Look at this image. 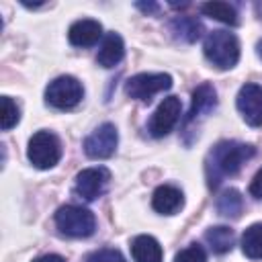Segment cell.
<instances>
[{"label": "cell", "instance_id": "obj_9", "mask_svg": "<svg viewBox=\"0 0 262 262\" xmlns=\"http://www.w3.org/2000/svg\"><path fill=\"white\" fill-rule=\"evenodd\" d=\"M111 180V172L104 166H96V168H86L76 176V184H74V192L84 199V201H94L98 199Z\"/></svg>", "mask_w": 262, "mask_h": 262}, {"label": "cell", "instance_id": "obj_22", "mask_svg": "<svg viewBox=\"0 0 262 262\" xmlns=\"http://www.w3.org/2000/svg\"><path fill=\"white\" fill-rule=\"evenodd\" d=\"M84 262H127L125 256L115 248H102L84 258Z\"/></svg>", "mask_w": 262, "mask_h": 262}, {"label": "cell", "instance_id": "obj_14", "mask_svg": "<svg viewBox=\"0 0 262 262\" xmlns=\"http://www.w3.org/2000/svg\"><path fill=\"white\" fill-rule=\"evenodd\" d=\"M125 55V45H123V39L117 35V33H106L102 43H100V49H98V55H96V61L102 66V68H113L117 66Z\"/></svg>", "mask_w": 262, "mask_h": 262}, {"label": "cell", "instance_id": "obj_21", "mask_svg": "<svg viewBox=\"0 0 262 262\" xmlns=\"http://www.w3.org/2000/svg\"><path fill=\"white\" fill-rule=\"evenodd\" d=\"M20 115H18V106L10 96H2V113H0V125L4 131L12 129L18 123Z\"/></svg>", "mask_w": 262, "mask_h": 262}, {"label": "cell", "instance_id": "obj_6", "mask_svg": "<svg viewBox=\"0 0 262 262\" xmlns=\"http://www.w3.org/2000/svg\"><path fill=\"white\" fill-rule=\"evenodd\" d=\"M172 88V78L168 74H137L127 80L125 92L131 98L149 102L158 92L170 90Z\"/></svg>", "mask_w": 262, "mask_h": 262}, {"label": "cell", "instance_id": "obj_24", "mask_svg": "<svg viewBox=\"0 0 262 262\" xmlns=\"http://www.w3.org/2000/svg\"><path fill=\"white\" fill-rule=\"evenodd\" d=\"M250 192H252V196L262 199V168L256 172V176H254V180L250 184Z\"/></svg>", "mask_w": 262, "mask_h": 262}, {"label": "cell", "instance_id": "obj_19", "mask_svg": "<svg viewBox=\"0 0 262 262\" xmlns=\"http://www.w3.org/2000/svg\"><path fill=\"white\" fill-rule=\"evenodd\" d=\"M242 207H244V201H242L239 190L235 188H227L217 196V211L223 217H233V219L239 217Z\"/></svg>", "mask_w": 262, "mask_h": 262}, {"label": "cell", "instance_id": "obj_17", "mask_svg": "<svg viewBox=\"0 0 262 262\" xmlns=\"http://www.w3.org/2000/svg\"><path fill=\"white\" fill-rule=\"evenodd\" d=\"M205 239L209 244V248L215 252V254H225L233 248V231L225 225H215V227H209L207 233H205Z\"/></svg>", "mask_w": 262, "mask_h": 262}, {"label": "cell", "instance_id": "obj_18", "mask_svg": "<svg viewBox=\"0 0 262 262\" xmlns=\"http://www.w3.org/2000/svg\"><path fill=\"white\" fill-rule=\"evenodd\" d=\"M242 250L252 260H262V223L250 225L242 235Z\"/></svg>", "mask_w": 262, "mask_h": 262}, {"label": "cell", "instance_id": "obj_16", "mask_svg": "<svg viewBox=\"0 0 262 262\" xmlns=\"http://www.w3.org/2000/svg\"><path fill=\"white\" fill-rule=\"evenodd\" d=\"M201 31H203V25L192 16H176L170 20V33L180 41L192 43L201 37Z\"/></svg>", "mask_w": 262, "mask_h": 262}, {"label": "cell", "instance_id": "obj_27", "mask_svg": "<svg viewBox=\"0 0 262 262\" xmlns=\"http://www.w3.org/2000/svg\"><path fill=\"white\" fill-rule=\"evenodd\" d=\"M254 8H256V12H258V16L262 18V2H256V4H254Z\"/></svg>", "mask_w": 262, "mask_h": 262}, {"label": "cell", "instance_id": "obj_2", "mask_svg": "<svg viewBox=\"0 0 262 262\" xmlns=\"http://www.w3.org/2000/svg\"><path fill=\"white\" fill-rule=\"evenodd\" d=\"M205 57L219 70H229L239 59V41L229 31H213L203 45Z\"/></svg>", "mask_w": 262, "mask_h": 262}, {"label": "cell", "instance_id": "obj_13", "mask_svg": "<svg viewBox=\"0 0 262 262\" xmlns=\"http://www.w3.org/2000/svg\"><path fill=\"white\" fill-rule=\"evenodd\" d=\"M184 205V196L182 192L176 188V186H170V184H162L154 190V196H151V207L162 213V215H174L176 211H180Z\"/></svg>", "mask_w": 262, "mask_h": 262}, {"label": "cell", "instance_id": "obj_8", "mask_svg": "<svg viewBox=\"0 0 262 262\" xmlns=\"http://www.w3.org/2000/svg\"><path fill=\"white\" fill-rule=\"evenodd\" d=\"M180 111H182V102H180L178 96H168V98H164V100L158 104V108L154 111V115H151V119H149V123H147V131H149L154 137H164V135H168V133L174 129V125L178 123Z\"/></svg>", "mask_w": 262, "mask_h": 262}, {"label": "cell", "instance_id": "obj_12", "mask_svg": "<svg viewBox=\"0 0 262 262\" xmlns=\"http://www.w3.org/2000/svg\"><path fill=\"white\" fill-rule=\"evenodd\" d=\"M100 37H102V25L98 20H92V18L76 20L68 31V39L76 47H90Z\"/></svg>", "mask_w": 262, "mask_h": 262}, {"label": "cell", "instance_id": "obj_15", "mask_svg": "<svg viewBox=\"0 0 262 262\" xmlns=\"http://www.w3.org/2000/svg\"><path fill=\"white\" fill-rule=\"evenodd\" d=\"M131 256L135 262H162V246L151 235H137L131 242Z\"/></svg>", "mask_w": 262, "mask_h": 262}, {"label": "cell", "instance_id": "obj_11", "mask_svg": "<svg viewBox=\"0 0 262 262\" xmlns=\"http://www.w3.org/2000/svg\"><path fill=\"white\" fill-rule=\"evenodd\" d=\"M215 106H217V92H215V88L211 84H201L192 92V104H190V111H188V115L184 119V131L188 129L190 123L203 119Z\"/></svg>", "mask_w": 262, "mask_h": 262}, {"label": "cell", "instance_id": "obj_28", "mask_svg": "<svg viewBox=\"0 0 262 262\" xmlns=\"http://www.w3.org/2000/svg\"><path fill=\"white\" fill-rule=\"evenodd\" d=\"M258 53H260V55H262V41H260V43H258Z\"/></svg>", "mask_w": 262, "mask_h": 262}, {"label": "cell", "instance_id": "obj_26", "mask_svg": "<svg viewBox=\"0 0 262 262\" xmlns=\"http://www.w3.org/2000/svg\"><path fill=\"white\" fill-rule=\"evenodd\" d=\"M139 10H143V12H156L158 10V4H154V2H147V4H143V2H137L135 4Z\"/></svg>", "mask_w": 262, "mask_h": 262}, {"label": "cell", "instance_id": "obj_3", "mask_svg": "<svg viewBox=\"0 0 262 262\" xmlns=\"http://www.w3.org/2000/svg\"><path fill=\"white\" fill-rule=\"evenodd\" d=\"M57 229L68 237H88L94 233L96 219L92 211L78 207V205H63L55 213Z\"/></svg>", "mask_w": 262, "mask_h": 262}, {"label": "cell", "instance_id": "obj_4", "mask_svg": "<svg viewBox=\"0 0 262 262\" xmlns=\"http://www.w3.org/2000/svg\"><path fill=\"white\" fill-rule=\"evenodd\" d=\"M27 158H29V162H31L35 168H39V170L53 168V166L59 162V158H61L59 139H57L51 131H37V133L29 139Z\"/></svg>", "mask_w": 262, "mask_h": 262}, {"label": "cell", "instance_id": "obj_25", "mask_svg": "<svg viewBox=\"0 0 262 262\" xmlns=\"http://www.w3.org/2000/svg\"><path fill=\"white\" fill-rule=\"evenodd\" d=\"M33 262H66L59 254H45V256H39V258H35Z\"/></svg>", "mask_w": 262, "mask_h": 262}, {"label": "cell", "instance_id": "obj_5", "mask_svg": "<svg viewBox=\"0 0 262 262\" xmlns=\"http://www.w3.org/2000/svg\"><path fill=\"white\" fill-rule=\"evenodd\" d=\"M82 96H84V88L74 76H59V78L51 80L45 90L47 104H51L59 111L74 108L82 100Z\"/></svg>", "mask_w": 262, "mask_h": 262}, {"label": "cell", "instance_id": "obj_23", "mask_svg": "<svg viewBox=\"0 0 262 262\" xmlns=\"http://www.w3.org/2000/svg\"><path fill=\"white\" fill-rule=\"evenodd\" d=\"M174 262H207V254H205L203 246L190 244L188 248H184V250H180L176 254Z\"/></svg>", "mask_w": 262, "mask_h": 262}, {"label": "cell", "instance_id": "obj_10", "mask_svg": "<svg viewBox=\"0 0 262 262\" xmlns=\"http://www.w3.org/2000/svg\"><path fill=\"white\" fill-rule=\"evenodd\" d=\"M235 104L248 125H252V127L262 125V86L252 84V82L244 84L237 92Z\"/></svg>", "mask_w": 262, "mask_h": 262}, {"label": "cell", "instance_id": "obj_20", "mask_svg": "<svg viewBox=\"0 0 262 262\" xmlns=\"http://www.w3.org/2000/svg\"><path fill=\"white\" fill-rule=\"evenodd\" d=\"M201 10H203V14L211 16V18H217L225 25H237V12L227 2H207V4L201 6Z\"/></svg>", "mask_w": 262, "mask_h": 262}, {"label": "cell", "instance_id": "obj_1", "mask_svg": "<svg viewBox=\"0 0 262 262\" xmlns=\"http://www.w3.org/2000/svg\"><path fill=\"white\" fill-rule=\"evenodd\" d=\"M256 154L254 145L239 143V141H219L207 156L205 172L207 182L211 188H217L223 178L233 176L239 172V168Z\"/></svg>", "mask_w": 262, "mask_h": 262}, {"label": "cell", "instance_id": "obj_7", "mask_svg": "<svg viewBox=\"0 0 262 262\" xmlns=\"http://www.w3.org/2000/svg\"><path fill=\"white\" fill-rule=\"evenodd\" d=\"M119 143V133L113 123H102L84 139V151L92 160H106L115 154Z\"/></svg>", "mask_w": 262, "mask_h": 262}]
</instances>
